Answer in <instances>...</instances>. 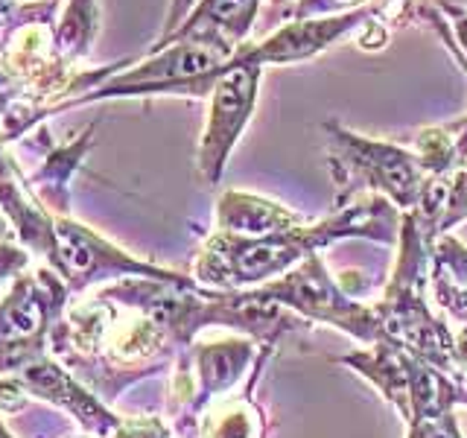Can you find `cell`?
Wrapping results in <instances>:
<instances>
[{
	"label": "cell",
	"mask_w": 467,
	"mask_h": 438,
	"mask_svg": "<svg viewBox=\"0 0 467 438\" xmlns=\"http://www.w3.org/2000/svg\"><path fill=\"white\" fill-rule=\"evenodd\" d=\"M237 53L219 38H175L146 50L143 58L114 73L94 91L70 99L65 109L120 97H211L216 79ZM62 109V111H65Z\"/></svg>",
	"instance_id": "cell-1"
},
{
	"label": "cell",
	"mask_w": 467,
	"mask_h": 438,
	"mask_svg": "<svg viewBox=\"0 0 467 438\" xmlns=\"http://www.w3.org/2000/svg\"><path fill=\"white\" fill-rule=\"evenodd\" d=\"M325 131L327 164L333 184L339 190V204L359 199L362 190H371V196L391 199V204L406 214L418 211L430 184V175L418 155L406 152L398 143L362 138L336 120H327Z\"/></svg>",
	"instance_id": "cell-2"
},
{
	"label": "cell",
	"mask_w": 467,
	"mask_h": 438,
	"mask_svg": "<svg viewBox=\"0 0 467 438\" xmlns=\"http://www.w3.org/2000/svg\"><path fill=\"white\" fill-rule=\"evenodd\" d=\"M263 68L252 62H228L208 97V120L199 143V175L204 184H219L228 158L252 120L260 94Z\"/></svg>",
	"instance_id": "cell-3"
},
{
	"label": "cell",
	"mask_w": 467,
	"mask_h": 438,
	"mask_svg": "<svg viewBox=\"0 0 467 438\" xmlns=\"http://www.w3.org/2000/svg\"><path fill=\"white\" fill-rule=\"evenodd\" d=\"M260 6L263 0H199L187 21L155 47L175 38H219L240 50L260 21Z\"/></svg>",
	"instance_id": "cell-4"
},
{
	"label": "cell",
	"mask_w": 467,
	"mask_h": 438,
	"mask_svg": "<svg viewBox=\"0 0 467 438\" xmlns=\"http://www.w3.org/2000/svg\"><path fill=\"white\" fill-rule=\"evenodd\" d=\"M216 223L225 234H240V237H266V234H275V231L296 228L304 223V219L296 211H289L277 202L228 190V193L219 199Z\"/></svg>",
	"instance_id": "cell-5"
},
{
	"label": "cell",
	"mask_w": 467,
	"mask_h": 438,
	"mask_svg": "<svg viewBox=\"0 0 467 438\" xmlns=\"http://www.w3.org/2000/svg\"><path fill=\"white\" fill-rule=\"evenodd\" d=\"M99 33L97 0H67L65 12L56 18V50L67 65L82 68Z\"/></svg>",
	"instance_id": "cell-6"
},
{
	"label": "cell",
	"mask_w": 467,
	"mask_h": 438,
	"mask_svg": "<svg viewBox=\"0 0 467 438\" xmlns=\"http://www.w3.org/2000/svg\"><path fill=\"white\" fill-rule=\"evenodd\" d=\"M47 313L50 310L47 301H44V292H38L33 281H21L18 289L9 296V301L0 307V342L18 348L29 336L41 330V325L47 321Z\"/></svg>",
	"instance_id": "cell-7"
},
{
	"label": "cell",
	"mask_w": 467,
	"mask_h": 438,
	"mask_svg": "<svg viewBox=\"0 0 467 438\" xmlns=\"http://www.w3.org/2000/svg\"><path fill=\"white\" fill-rule=\"evenodd\" d=\"M91 131H94V126H88L77 141L58 146V150L47 158V164H44L36 172V179H33V184H41L44 187V199H56L58 202V211L65 208L67 182H70L73 170L82 164L88 146H91Z\"/></svg>",
	"instance_id": "cell-8"
},
{
	"label": "cell",
	"mask_w": 467,
	"mask_h": 438,
	"mask_svg": "<svg viewBox=\"0 0 467 438\" xmlns=\"http://www.w3.org/2000/svg\"><path fill=\"white\" fill-rule=\"evenodd\" d=\"M462 219H467V167L452 172L447 179L444 204H441V216H438L435 234L450 231L456 223H462Z\"/></svg>",
	"instance_id": "cell-9"
},
{
	"label": "cell",
	"mask_w": 467,
	"mask_h": 438,
	"mask_svg": "<svg viewBox=\"0 0 467 438\" xmlns=\"http://www.w3.org/2000/svg\"><path fill=\"white\" fill-rule=\"evenodd\" d=\"M365 4H371V0H298V4H292V9L286 12L284 21H292V18H327V15H345V12H354Z\"/></svg>",
	"instance_id": "cell-10"
},
{
	"label": "cell",
	"mask_w": 467,
	"mask_h": 438,
	"mask_svg": "<svg viewBox=\"0 0 467 438\" xmlns=\"http://www.w3.org/2000/svg\"><path fill=\"white\" fill-rule=\"evenodd\" d=\"M409 438H459L456 423H452L450 409L438 415H427V418H415L412 421V435Z\"/></svg>",
	"instance_id": "cell-11"
},
{
	"label": "cell",
	"mask_w": 467,
	"mask_h": 438,
	"mask_svg": "<svg viewBox=\"0 0 467 438\" xmlns=\"http://www.w3.org/2000/svg\"><path fill=\"white\" fill-rule=\"evenodd\" d=\"M357 44L362 50H379L389 44V21L386 18H371L357 29Z\"/></svg>",
	"instance_id": "cell-12"
},
{
	"label": "cell",
	"mask_w": 467,
	"mask_h": 438,
	"mask_svg": "<svg viewBox=\"0 0 467 438\" xmlns=\"http://www.w3.org/2000/svg\"><path fill=\"white\" fill-rule=\"evenodd\" d=\"M196 4H199V0H170V9H167V18H164V26H161L158 41L170 38V36L175 33V29H179V26L187 21V15L193 12Z\"/></svg>",
	"instance_id": "cell-13"
},
{
	"label": "cell",
	"mask_w": 467,
	"mask_h": 438,
	"mask_svg": "<svg viewBox=\"0 0 467 438\" xmlns=\"http://www.w3.org/2000/svg\"><path fill=\"white\" fill-rule=\"evenodd\" d=\"M21 12H24V4H15V0H0V50H4L12 26L18 24Z\"/></svg>",
	"instance_id": "cell-14"
},
{
	"label": "cell",
	"mask_w": 467,
	"mask_h": 438,
	"mask_svg": "<svg viewBox=\"0 0 467 438\" xmlns=\"http://www.w3.org/2000/svg\"><path fill=\"white\" fill-rule=\"evenodd\" d=\"M292 4H298V0H272V6H269V15L281 12L284 18H286V12L292 9Z\"/></svg>",
	"instance_id": "cell-15"
},
{
	"label": "cell",
	"mask_w": 467,
	"mask_h": 438,
	"mask_svg": "<svg viewBox=\"0 0 467 438\" xmlns=\"http://www.w3.org/2000/svg\"><path fill=\"white\" fill-rule=\"evenodd\" d=\"M435 4H444V6H459V9H467V0H435Z\"/></svg>",
	"instance_id": "cell-16"
},
{
	"label": "cell",
	"mask_w": 467,
	"mask_h": 438,
	"mask_svg": "<svg viewBox=\"0 0 467 438\" xmlns=\"http://www.w3.org/2000/svg\"><path fill=\"white\" fill-rule=\"evenodd\" d=\"M0 438H9V435H6V433H4V427H0Z\"/></svg>",
	"instance_id": "cell-17"
}]
</instances>
